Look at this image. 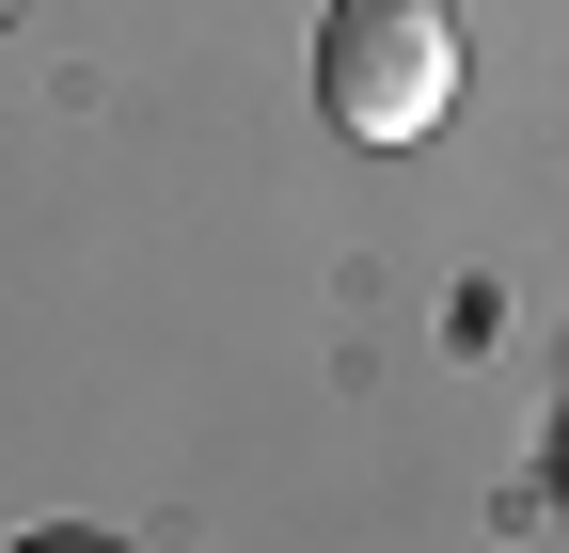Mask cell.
I'll list each match as a JSON object with an SVG mask.
<instances>
[{
  "label": "cell",
  "mask_w": 569,
  "mask_h": 553,
  "mask_svg": "<svg viewBox=\"0 0 569 553\" xmlns=\"http://www.w3.org/2000/svg\"><path fill=\"white\" fill-rule=\"evenodd\" d=\"M459 95V17L443 0H332L317 32V111L348 143H427Z\"/></svg>",
  "instance_id": "1"
},
{
  "label": "cell",
  "mask_w": 569,
  "mask_h": 553,
  "mask_svg": "<svg viewBox=\"0 0 569 553\" xmlns=\"http://www.w3.org/2000/svg\"><path fill=\"white\" fill-rule=\"evenodd\" d=\"M0 17H17V0H0Z\"/></svg>",
  "instance_id": "2"
}]
</instances>
